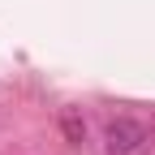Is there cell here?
<instances>
[{"label": "cell", "mask_w": 155, "mask_h": 155, "mask_svg": "<svg viewBox=\"0 0 155 155\" xmlns=\"http://www.w3.org/2000/svg\"><path fill=\"white\" fill-rule=\"evenodd\" d=\"M104 142H108V155H134L147 142V125L134 121V116H116L104 129Z\"/></svg>", "instance_id": "obj_1"}, {"label": "cell", "mask_w": 155, "mask_h": 155, "mask_svg": "<svg viewBox=\"0 0 155 155\" xmlns=\"http://www.w3.org/2000/svg\"><path fill=\"white\" fill-rule=\"evenodd\" d=\"M61 125H65V138H69V142H82V138H86V121H82L78 112H65Z\"/></svg>", "instance_id": "obj_2"}]
</instances>
